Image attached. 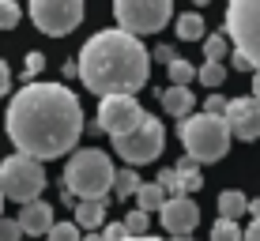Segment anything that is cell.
Masks as SVG:
<instances>
[{
    "label": "cell",
    "instance_id": "obj_22",
    "mask_svg": "<svg viewBox=\"0 0 260 241\" xmlns=\"http://www.w3.org/2000/svg\"><path fill=\"white\" fill-rule=\"evenodd\" d=\"M211 241H245V230H238V222L230 219H219L211 226Z\"/></svg>",
    "mask_w": 260,
    "mask_h": 241
},
{
    "label": "cell",
    "instance_id": "obj_8",
    "mask_svg": "<svg viewBox=\"0 0 260 241\" xmlns=\"http://www.w3.org/2000/svg\"><path fill=\"white\" fill-rule=\"evenodd\" d=\"M147 117H151V113L143 110L132 94H110V98H102V102H98V128L110 132L113 140L140 132L143 124H147Z\"/></svg>",
    "mask_w": 260,
    "mask_h": 241
},
{
    "label": "cell",
    "instance_id": "obj_19",
    "mask_svg": "<svg viewBox=\"0 0 260 241\" xmlns=\"http://www.w3.org/2000/svg\"><path fill=\"white\" fill-rule=\"evenodd\" d=\"M226 53H230V38H226V34H211V38H204V60L222 64Z\"/></svg>",
    "mask_w": 260,
    "mask_h": 241
},
{
    "label": "cell",
    "instance_id": "obj_14",
    "mask_svg": "<svg viewBox=\"0 0 260 241\" xmlns=\"http://www.w3.org/2000/svg\"><path fill=\"white\" fill-rule=\"evenodd\" d=\"M158 102H162V110L170 113V117H192V106H196V94L189 91V87H162L158 91Z\"/></svg>",
    "mask_w": 260,
    "mask_h": 241
},
{
    "label": "cell",
    "instance_id": "obj_25",
    "mask_svg": "<svg viewBox=\"0 0 260 241\" xmlns=\"http://www.w3.org/2000/svg\"><path fill=\"white\" fill-rule=\"evenodd\" d=\"M19 19H23L19 4H15V0H0V30H15Z\"/></svg>",
    "mask_w": 260,
    "mask_h": 241
},
{
    "label": "cell",
    "instance_id": "obj_24",
    "mask_svg": "<svg viewBox=\"0 0 260 241\" xmlns=\"http://www.w3.org/2000/svg\"><path fill=\"white\" fill-rule=\"evenodd\" d=\"M192 76H200V72H196V68H192L185 57H177L174 64H170V83H174V87H189Z\"/></svg>",
    "mask_w": 260,
    "mask_h": 241
},
{
    "label": "cell",
    "instance_id": "obj_27",
    "mask_svg": "<svg viewBox=\"0 0 260 241\" xmlns=\"http://www.w3.org/2000/svg\"><path fill=\"white\" fill-rule=\"evenodd\" d=\"M147 211H128V215H124V226H128V237H147Z\"/></svg>",
    "mask_w": 260,
    "mask_h": 241
},
{
    "label": "cell",
    "instance_id": "obj_23",
    "mask_svg": "<svg viewBox=\"0 0 260 241\" xmlns=\"http://www.w3.org/2000/svg\"><path fill=\"white\" fill-rule=\"evenodd\" d=\"M200 79L204 87H222V79H226V64H215V60H204L200 64Z\"/></svg>",
    "mask_w": 260,
    "mask_h": 241
},
{
    "label": "cell",
    "instance_id": "obj_36",
    "mask_svg": "<svg viewBox=\"0 0 260 241\" xmlns=\"http://www.w3.org/2000/svg\"><path fill=\"white\" fill-rule=\"evenodd\" d=\"M249 215L260 219V196H256V200H249Z\"/></svg>",
    "mask_w": 260,
    "mask_h": 241
},
{
    "label": "cell",
    "instance_id": "obj_11",
    "mask_svg": "<svg viewBox=\"0 0 260 241\" xmlns=\"http://www.w3.org/2000/svg\"><path fill=\"white\" fill-rule=\"evenodd\" d=\"M226 121H230V132H234V140H245V144H253V140L260 136V102H256L253 94H249V98H230Z\"/></svg>",
    "mask_w": 260,
    "mask_h": 241
},
{
    "label": "cell",
    "instance_id": "obj_35",
    "mask_svg": "<svg viewBox=\"0 0 260 241\" xmlns=\"http://www.w3.org/2000/svg\"><path fill=\"white\" fill-rule=\"evenodd\" d=\"M245 241H260V219H253V226L245 230Z\"/></svg>",
    "mask_w": 260,
    "mask_h": 241
},
{
    "label": "cell",
    "instance_id": "obj_31",
    "mask_svg": "<svg viewBox=\"0 0 260 241\" xmlns=\"http://www.w3.org/2000/svg\"><path fill=\"white\" fill-rule=\"evenodd\" d=\"M42 64H46V57H42V53H26V76H38Z\"/></svg>",
    "mask_w": 260,
    "mask_h": 241
},
{
    "label": "cell",
    "instance_id": "obj_33",
    "mask_svg": "<svg viewBox=\"0 0 260 241\" xmlns=\"http://www.w3.org/2000/svg\"><path fill=\"white\" fill-rule=\"evenodd\" d=\"M155 60H162V64L170 68V64L177 60V53H174V49H166V46H158V49H155Z\"/></svg>",
    "mask_w": 260,
    "mask_h": 241
},
{
    "label": "cell",
    "instance_id": "obj_16",
    "mask_svg": "<svg viewBox=\"0 0 260 241\" xmlns=\"http://www.w3.org/2000/svg\"><path fill=\"white\" fill-rule=\"evenodd\" d=\"M166 200H170V196H166V189H162L158 181H147V185L136 192V208H140V211H158V215H162Z\"/></svg>",
    "mask_w": 260,
    "mask_h": 241
},
{
    "label": "cell",
    "instance_id": "obj_17",
    "mask_svg": "<svg viewBox=\"0 0 260 241\" xmlns=\"http://www.w3.org/2000/svg\"><path fill=\"white\" fill-rule=\"evenodd\" d=\"M249 211V200H245V192H238V189H226L219 196V219H230V222H238L241 215Z\"/></svg>",
    "mask_w": 260,
    "mask_h": 241
},
{
    "label": "cell",
    "instance_id": "obj_37",
    "mask_svg": "<svg viewBox=\"0 0 260 241\" xmlns=\"http://www.w3.org/2000/svg\"><path fill=\"white\" fill-rule=\"evenodd\" d=\"M253 98L260 102V72H253Z\"/></svg>",
    "mask_w": 260,
    "mask_h": 241
},
{
    "label": "cell",
    "instance_id": "obj_3",
    "mask_svg": "<svg viewBox=\"0 0 260 241\" xmlns=\"http://www.w3.org/2000/svg\"><path fill=\"white\" fill-rule=\"evenodd\" d=\"M117 185V169H113L110 155L98 147H83L64 162V196L68 203L79 200H106V192H113Z\"/></svg>",
    "mask_w": 260,
    "mask_h": 241
},
{
    "label": "cell",
    "instance_id": "obj_34",
    "mask_svg": "<svg viewBox=\"0 0 260 241\" xmlns=\"http://www.w3.org/2000/svg\"><path fill=\"white\" fill-rule=\"evenodd\" d=\"M8 87H12V72H8V64L0 60V94H4Z\"/></svg>",
    "mask_w": 260,
    "mask_h": 241
},
{
    "label": "cell",
    "instance_id": "obj_26",
    "mask_svg": "<svg viewBox=\"0 0 260 241\" xmlns=\"http://www.w3.org/2000/svg\"><path fill=\"white\" fill-rule=\"evenodd\" d=\"M158 185L166 189L170 200H174V196H185V185H181V174H177V166H174V169H162V174H158Z\"/></svg>",
    "mask_w": 260,
    "mask_h": 241
},
{
    "label": "cell",
    "instance_id": "obj_12",
    "mask_svg": "<svg viewBox=\"0 0 260 241\" xmlns=\"http://www.w3.org/2000/svg\"><path fill=\"white\" fill-rule=\"evenodd\" d=\"M158 219H162L166 234L189 237L196 230V222H200V208H196L192 196H174V200H166V208H162V215H158Z\"/></svg>",
    "mask_w": 260,
    "mask_h": 241
},
{
    "label": "cell",
    "instance_id": "obj_10",
    "mask_svg": "<svg viewBox=\"0 0 260 241\" xmlns=\"http://www.w3.org/2000/svg\"><path fill=\"white\" fill-rule=\"evenodd\" d=\"M162 144H166V128H162V121H155V117H147V124H143L140 132H132V136H121V140H113V151L128 162L132 169L136 166H147V162H155L158 155H162Z\"/></svg>",
    "mask_w": 260,
    "mask_h": 241
},
{
    "label": "cell",
    "instance_id": "obj_39",
    "mask_svg": "<svg viewBox=\"0 0 260 241\" xmlns=\"http://www.w3.org/2000/svg\"><path fill=\"white\" fill-rule=\"evenodd\" d=\"M124 241H158V237H124Z\"/></svg>",
    "mask_w": 260,
    "mask_h": 241
},
{
    "label": "cell",
    "instance_id": "obj_32",
    "mask_svg": "<svg viewBox=\"0 0 260 241\" xmlns=\"http://www.w3.org/2000/svg\"><path fill=\"white\" fill-rule=\"evenodd\" d=\"M230 60H234V72H256L253 60H249L245 53H230Z\"/></svg>",
    "mask_w": 260,
    "mask_h": 241
},
{
    "label": "cell",
    "instance_id": "obj_9",
    "mask_svg": "<svg viewBox=\"0 0 260 241\" xmlns=\"http://www.w3.org/2000/svg\"><path fill=\"white\" fill-rule=\"evenodd\" d=\"M30 19L42 34L64 38L83 23V0H30Z\"/></svg>",
    "mask_w": 260,
    "mask_h": 241
},
{
    "label": "cell",
    "instance_id": "obj_29",
    "mask_svg": "<svg viewBox=\"0 0 260 241\" xmlns=\"http://www.w3.org/2000/svg\"><path fill=\"white\" fill-rule=\"evenodd\" d=\"M0 241H23L19 219H0Z\"/></svg>",
    "mask_w": 260,
    "mask_h": 241
},
{
    "label": "cell",
    "instance_id": "obj_38",
    "mask_svg": "<svg viewBox=\"0 0 260 241\" xmlns=\"http://www.w3.org/2000/svg\"><path fill=\"white\" fill-rule=\"evenodd\" d=\"M83 241H106L102 234H83Z\"/></svg>",
    "mask_w": 260,
    "mask_h": 241
},
{
    "label": "cell",
    "instance_id": "obj_15",
    "mask_svg": "<svg viewBox=\"0 0 260 241\" xmlns=\"http://www.w3.org/2000/svg\"><path fill=\"white\" fill-rule=\"evenodd\" d=\"M72 222H76L79 230H87V234H94V230L106 222V200H79Z\"/></svg>",
    "mask_w": 260,
    "mask_h": 241
},
{
    "label": "cell",
    "instance_id": "obj_4",
    "mask_svg": "<svg viewBox=\"0 0 260 241\" xmlns=\"http://www.w3.org/2000/svg\"><path fill=\"white\" fill-rule=\"evenodd\" d=\"M177 136H181V147H185V155H189L192 162L208 166V162L226 158L234 132H230V121L226 117H215V113H192V117L181 121Z\"/></svg>",
    "mask_w": 260,
    "mask_h": 241
},
{
    "label": "cell",
    "instance_id": "obj_20",
    "mask_svg": "<svg viewBox=\"0 0 260 241\" xmlns=\"http://www.w3.org/2000/svg\"><path fill=\"white\" fill-rule=\"evenodd\" d=\"M177 174H181L185 196H189V192H200V185H204V177H200V162H192V158H185V162L177 166Z\"/></svg>",
    "mask_w": 260,
    "mask_h": 241
},
{
    "label": "cell",
    "instance_id": "obj_21",
    "mask_svg": "<svg viewBox=\"0 0 260 241\" xmlns=\"http://www.w3.org/2000/svg\"><path fill=\"white\" fill-rule=\"evenodd\" d=\"M143 189V185H140V177H136V169H117V185H113V192H117L121 196V200H128V196H136Z\"/></svg>",
    "mask_w": 260,
    "mask_h": 241
},
{
    "label": "cell",
    "instance_id": "obj_7",
    "mask_svg": "<svg viewBox=\"0 0 260 241\" xmlns=\"http://www.w3.org/2000/svg\"><path fill=\"white\" fill-rule=\"evenodd\" d=\"M174 15V0H113V19L117 30L128 34H155L162 30Z\"/></svg>",
    "mask_w": 260,
    "mask_h": 241
},
{
    "label": "cell",
    "instance_id": "obj_40",
    "mask_svg": "<svg viewBox=\"0 0 260 241\" xmlns=\"http://www.w3.org/2000/svg\"><path fill=\"white\" fill-rule=\"evenodd\" d=\"M192 4H196V8H204V4H211V0H192Z\"/></svg>",
    "mask_w": 260,
    "mask_h": 241
},
{
    "label": "cell",
    "instance_id": "obj_41",
    "mask_svg": "<svg viewBox=\"0 0 260 241\" xmlns=\"http://www.w3.org/2000/svg\"><path fill=\"white\" fill-rule=\"evenodd\" d=\"M0 208H4V189H0ZM0 219H4V215H0Z\"/></svg>",
    "mask_w": 260,
    "mask_h": 241
},
{
    "label": "cell",
    "instance_id": "obj_28",
    "mask_svg": "<svg viewBox=\"0 0 260 241\" xmlns=\"http://www.w3.org/2000/svg\"><path fill=\"white\" fill-rule=\"evenodd\" d=\"M46 241H83V230H79L76 222H57Z\"/></svg>",
    "mask_w": 260,
    "mask_h": 241
},
{
    "label": "cell",
    "instance_id": "obj_18",
    "mask_svg": "<svg viewBox=\"0 0 260 241\" xmlns=\"http://www.w3.org/2000/svg\"><path fill=\"white\" fill-rule=\"evenodd\" d=\"M204 19L196 12H185V15H177V38L181 42H196V38H204Z\"/></svg>",
    "mask_w": 260,
    "mask_h": 241
},
{
    "label": "cell",
    "instance_id": "obj_6",
    "mask_svg": "<svg viewBox=\"0 0 260 241\" xmlns=\"http://www.w3.org/2000/svg\"><path fill=\"white\" fill-rule=\"evenodd\" d=\"M0 189H4L8 200L26 208V203L42 200V192H46V169L30 155H12L0 162Z\"/></svg>",
    "mask_w": 260,
    "mask_h": 241
},
{
    "label": "cell",
    "instance_id": "obj_5",
    "mask_svg": "<svg viewBox=\"0 0 260 241\" xmlns=\"http://www.w3.org/2000/svg\"><path fill=\"white\" fill-rule=\"evenodd\" d=\"M234 53H245L260 72V0H226V19H222Z\"/></svg>",
    "mask_w": 260,
    "mask_h": 241
},
{
    "label": "cell",
    "instance_id": "obj_30",
    "mask_svg": "<svg viewBox=\"0 0 260 241\" xmlns=\"http://www.w3.org/2000/svg\"><path fill=\"white\" fill-rule=\"evenodd\" d=\"M226 98H222V94H211L208 98V106H204V113H215V117H226Z\"/></svg>",
    "mask_w": 260,
    "mask_h": 241
},
{
    "label": "cell",
    "instance_id": "obj_1",
    "mask_svg": "<svg viewBox=\"0 0 260 241\" xmlns=\"http://www.w3.org/2000/svg\"><path fill=\"white\" fill-rule=\"evenodd\" d=\"M4 128L19 155L49 162L76 151L83 136V106L64 83H26L8 102Z\"/></svg>",
    "mask_w": 260,
    "mask_h": 241
},
{
    "label": "cell",
    "instance_id": "obj_2",
    "mask_svg": "<svg viewBox=\"0 0 260 241\" xmlns=\"http://www.w3.org/2000/svg\"><path fill=\"white\" fill-rule=\"evenodd\" d=\"M151 53L136 34L128 30H98L79 49V79L98 98L132 94L151 79Z\"/></svg>",
    "mask_w": 260,
    "mask_h": 241
},
{
    "label": "cell",
    "instance_id": "obj_13",
    "mask_svg": "<svg viewBox=\"0 0 260 241\" xmlns=\"http://www.w3.org/2000/svg\"><path fill=\"white\" fill-rule=\"evenodd\" d=\"M19 226H23V234H30V237H42V234L49 237V230L57 226V219H53V208H49L46 200L26 203V208L19 211Z\"/></svg>",
    "mask_w": 260,
    "mask_h": 241
}]
</instances>
